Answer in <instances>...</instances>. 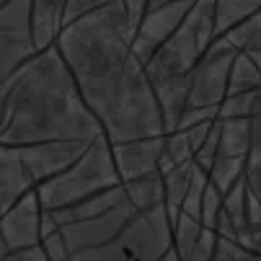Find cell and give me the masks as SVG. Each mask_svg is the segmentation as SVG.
<instances>
[{
	"mask_svg": "<svg viewBox=\"0 0 261 261\" xmlns=\"http://www.w3.org/2000/svg\"><path fill=\"white\" fill-rule=\"evenodd\" d=\"M194 166H197V161H189V163L173 166L171 171L163 173L166 176V210H168L173 222L178 220L184 199L189 194V186H192V178H194Z\"/></svg>",
	"mask_w": 261,
	"mask_h": 261,
	"instance_id": "19",
	"label": "cell"
},
{
	"mask_svg": "<svg viewBox=\"0 0 261 261\" xmlns=\"http://www.w3.org/2000/svg\"><path fill=\"white\" fill-rule=\"evenodd\" d=\"M163 140L161 137H142V140H129V142H117L111 145V153H114V163L117 171L122 176V184L145 173L161 171V155H163Z\"/></svg>",
	"mask_w": 261,
	"mask_h": 261,
	"instance_id": "11",
	"label": "cell"
},
{
	"mask_svg": "<svg viewBox=\"0 0 261 261\" xmlns=\"http://www.w3.org/2000/svg\"><path fill=\"white\" fill-rule=\"evenodd\" d=\"M161 261H181V256L176 253V248H171V251H168V253H166Z\"/></svg>",
	"mask_w": 261,
	"mask_h": 261,
	"instance_id": "34",
	"label": "cell"
},
{
	"mask_svg": "<svg viewBox=\"0 0 261 261\" xmlns=\"http://www.w3.org/2000/svg\"><path fill=\"white\" fill-rule=\"evenodd\" d=\"M225 39L238 49V52H258L261 49V11L233 26L228 34H222Z\"/></svg>",
	"mask_w": 261,
	"mask_h": 261,
	"instance_id": "23",
	"label": "cell"
},
{
	"mask_svg": "<svg viewBox=\"0 0 261 261\" xmlns=\"http://www.w3.org/2000/svg\"><path fill=\"white\" fill-rule=\"evenodd\" d=\"M119 184H122V176L114 163L111 142L106 135H101L91 142V147L70 168H65L62 173L42 184H36V194H39L42 207L52 212V210H62L75 202H83Z\"/></svg>",
	"mask_w": 261,
	"mask_h": 261,
	"instance_id": "3",
	"label": "cell"
},
{
	"mask_svg": "<svg viewBox=\"0 0 261 261\" xmlns=\"http://www.w3.org/2000/svg\"><path fill=\"white\" fill-rule=\"evenodd\" d=\"M161 111H163V122H166V135L176 132L181 124L184 111L189 109V88H192V75L181 72V75H166L161 81H153Z\"/></svg>",
	"mask_w": 261,
	"mask_h": 261,
	"instance_id": "14",
	"label": "cell"
},
{
	"mask_svg": "<svg viewBox=\"0 0 261 261\" xmlns=\"http://www.w3.org/2000/svg\"><path fill=\"white\" fill-rule=\"evenodd\" d=\"M194 3H197V0H173V3H163L158 8L147 11L145 18H142V23L135 31V39H132L135 55L142 62L150 60L158 52V47L184 23V18L189 16V11H192Z\"/></svg>",
	"mask_w": 261,
	"mask_h": 261,
	"instance_id": "8",
	"label": "cell"
},
{
	"mask_svg": "<svg viewBox=\"0 0 261 261\" xmlns=\"http://www.w3.org/2000/svg\"><path fill=\"white\" fill-rule=\"evenodd\" d=\"M246 207H248V184H246V173H243V178H238L230 189L222 194V212L233 220L236 230L241 225H246Z\"/></svg>",
	"mask_w": 261,
	"mask_h": 261,
	"instance_id": "27",
	"label": "cell"
},
{
	"mask_svg": "<svg viewBox=\"0 0 261 261\" xmlns=\"http://www.w3.org/2000/svg\"><path fill=\"white\" fill-rule=\"evenodd\" d=\"M3 261H52V258H49V253L44 251L42 243H36V246H29V248L11 251Z\"/></svg>",
	"mask_w": 261,
	"mask_h": 261,
	"instance_id": "32",
	"label": "cell"
},
{
	"mask_svg": "<svg viewBox=\"0 0 261 261\" xmlns=\"http://www.w3.org/2000/svg\"><path fill=\"white\" fill-rule=\"evenodd\" d=\"M119 241L135 256V261H161L173 248V220L166 204L135 212L122 228Z\"/></svg>",
	"mask_w": 261,
	"mask_h": 261,
	"instance_id": "6",
	"label": "cell"
},
{
	"mask_svg": "<svg viewBox=\"0 0 261 261\" xmlns=\"http://www.w3.org/2000/svg\"><path fill=\"white\" fill-rule=\"evenodd\" d=\"M246 184L248 192L261 202V145H251L246 158Z\"/></svg>",
	"mask_w": 261,
	"mask_h": 261,
	"instance_id": "29",
	"label": "cell"
},
{
	"mask_svg": "<svg viewBox=\"0 0 261 261\" xmlns=\"http://www.w3.org/2000/svg\"><path fill=\"white\" fill-rule=\"evenodd\" d=\"M122 3H124V8H127V16H129L132 26L137 29V26L142 23L147 8H150V0H122Z\"/></svg>",
	"mask_w": 261,
	"mask_h": 261,
	"instance_id": "33",
	"label": "cell"
},
{
	"mask_svg": "<svg viewBox=\"0 0 261 261\" xmlns=\"http://www.w3.org/2000/svg\"><path fill=\"white\" fill-rule=\"evenodd\" d=\"M135 31L114 0L62 26L55 42L111 145L166 135L153 81L132 49Z\"/></svg>",
	"mask_w": 261,
	"mask_h": 261,
	"instance_id": "1",
	"label": "cell"
},
{
	"mask_svg": "<svg viewBox=\"0 0 261 261\" xmlns=\"http://www.w3.org/2000/svg\"><path fill=\"white\" fill-rule=\"evenodd\" d=\"M34 178L26 168L21 147L0 142V215L8 212L26 192L34 189Z\"/></svg>",
	"mask_w": 261,
	"mask_h": 261,
	"instance_id": "12",
	"label": "cell"
},
{
	"mask_svg": "<svg viewBox=\"0 0 261 261\" xmlns=\"http://www.w3.org/2000/svg\"><path fill=\"white\" fill-rule=\"evenodd\" d=\"M36 55V44L31 34H18V31H6L0 29V122H3L6 111V96L11 88V78L16 75V70Z\"/></svg>",
	"mask_w": 261,
	"mask_h": 261,
	"instance_id": "13",
	"label": "cell"
},
{
	"mask_svg": "<svg viewBox=\"0 0 261 261\" xmlns=\"http://www.w3.org/2000/svg\"><path fill=\"white\" fill-rule=\"evenodd\" d=\"M3 3H6V0H0V6H3Z\"/></svg>",
	"mask_w": 261,
	"mask_h": 261,
	"instance_id": "36",
	"label": "cell"
},
{
	"mask_svg": "<svg viewBox=\"0 0 261 261\" xmlns=\"http://www.w3.org/2000/svg\"><path fill=\"white\" fill-rule=\"evenodd\" d=\"M127 202V192H124V184L119 186H111V189L106 192H98L83 202H75V204H70V207H62V210H52V220L57 222V225H67V222H75V220H86V217H96V215H103L109 212L111 207H117ZM47 212V210H44Z\"/></svg>",
	"mask_w": 261,
	"mask_h": 261,
	"instance_id": "16",
	"label": "cell"
},
{
	"mask_svg": "<svg viewBox=\"0 0 261 261\" xmlns=\"http://www.w3.org/2000/svg\"><path fill=\"white\" fill-rule=\"evenodd\" d=\"M217 253V230H210L204 228L199 241L194 243V248L189 251V256L181 258V261H212Z\"/></svg>",
	"mask_w": 261,
	"mask_h": 261,
	"instance_id": "30",
	"label": "cell"
},
{
	"mask_svg": "<svg viewBox=\"0 0 261 261\" xmlns=\"http://www.w3.org/2000/svg\"><path fill=\"white\" fill-rule=\"evenodd\" d=\"M42 217H44V207L34 186L8 212L0 215V236L8 243V248L18 251V248L42 243Z\"/></svg>",
	"mask_w": 261,
	"mask_h": 261,
	"instance_id": "9",
	"label": "cell"
},
{
	"mask_svg": "<svg viewBox=\"0 0 261 261\" xmlns=\"http://www.w3.org/2000/svg\"><path fill=\"white\" fill-rule=\"evenodd\" d=\"M197 150L192 145V137L186 129H176V132H168L166 140H163V155H161V173L171 171L173 166H181V163H189L194 161Z\"/></svg>",
	"mask_w": 261,
	"mask_h": 261,
	"instance_id": "21",
	"label": "cell"
},
{
	"mask_svg": "<svg viewBox=\"0 0 261 261\" xmlns=\"http://www.w3.org/2000/svg\"><path fill=\"white\" fill-rule=\"evenodd\" d=\"M261 11V0H215V34L222 36ZM215 36V39H217Z\"/></svg>",
	"mask_w": 261,
	"mask_h": 261,
	"instance_id": "20",
	"label": "cell"
},
{
	"mask_svg": "<svg viewBox=\"0 0 261 261\" xmlns=\"http://www.w3.org/2000/svg\"><path fill=\"white\" fill-rule=\"evenodd\" d=\"M163 3H173V0H150V8H158ZM150 8H147V11H150Z\"/></svg>",
	"mask_w": 261,
	"mask_h": 261,
	"instance_id": "35",
	"label": "cell"
},
{
	"mask_svg": "<svg viewBox=\"0 0 261 261\" xmlns=\"http://www.w3.org/2000/svg\"><path fill=\"white\" fill-rule=\"evenodd\" d=\"M243 173H246V158H241V155H220L217 153V158L210 168V181L225 194L238 178H243Z\"/></svg>",
	"mask_w": 261,
	"mask_h": 261,
	"instance_id": "24",
	"label": "cell"
},
{
	"mask_svg": "<svg viewBox=\"0 0 261 261\" xmlns=\"http://www.w3.org/2000/svg\"><path fill=\"white\" fill-rule=\"evenodd\" d=\"M65 261H135V256L124 248V243L117 236L114 241H109V243H101V246H93V248H83V251L70 253Z\"/></svg>",
	"mask_w": 261,
	"mask_h": 261,
	"instance_id": "26",
	"label": "cell"
},
{
	"mask_svg": "<svg viewBox=\"0 0 261 261\" xmlns=\"http://www.w3.org/2000/svg\"><path fill=\"white\" fill-rule=\"evenodd\" d=\"M251 142H253L251 117L220 119V150H217L220 155H241V158H248Z\"/></svg>",
	"mask_w": 261,
	"mask_h": 261,
	"instance_id": "18",
	"label": "cell"
},
{
	"mask_svg": "<svg viewBox=\"0 0 261 261\" xmlns=\"http://www.w3.org/2000/svg\"><path fill=\"white\" fill-rule=\"evenodd\" d=\"M220 212H222V192L210 181L207 192H204V199H202V225L210 228V230H217Z\"/></svg>",
	"mask_w": 261,
	"mask_h": 261,
	"instance_id": "28",
	"label": "cell"
},
{
	"mask_svg": "<svg viewBox=\"0 0 261 261\" xmlns=\"http://www.w3.org/2000/svg\"><path fill=\"white\" fill-rule=\"evenodd\" d=\"M256 88H261V67L256 65L251 55L238 52L230 67L228 93H243V91H256Z\"/></svg>",
	"mask_w": 261,
	"mask_h": 261,
	"instance_id": "22",
	"label": "cell"
},
{
	"mask_svg": "<svg viewBox=\"0 0 261 261\" xmlns=\"http://www.w3.org/2000/svg\"><path fill=\"white\" fill-rule=\"evenodd\" d=\"M91 142L86 140H52V142H36V145H23L21 155L26 161V168L34 178V184H42L65 168H70L86 150Z\"/></svg>",
	"mask_w": 261,
	"mask_h": 261,
	"instance_id": "10",
	"label": "cell"
},
{
	"mask_svg": "<svg viewBox=\"0 0 261 261\" xmlns=\"http://www.w3.org/2000/svg\"><path fill=\"white\" fill-rule=\"evenodd\" d=\"M124 192L137 212L153 210L158 204H166V176L161 171H153V173L129 178L124 181Z\"/></svg>",
	"mask_w": 261,
	"mask_h": 261,
	"instance_id": "17",
	"label": "cell"
},
{
	"mask_svg": "<svg viewBox=\"0 0 261 261\" xmlns=\"http://www.w3.org/2000/svg\"><path fill=\"white\" fill-rule=\"evenodd\" d=\"M204 225H202V220L192 217L189 212H181L178 220L173 222V248L181 258L189 256V251L194 248V243L199 241Z\"/></svg>",
	"mask_w": 261,
	"mask_h": 261,
	"instance_id": "25",
	"label": "cell"
},
{
	"mask_svg": "<svg viewBox=\"0 0 261 261\" xmlns=\"http://www.w3.org/2000/svg\"><path fill=\"white\" fill-rule=\"evenodd\" d=\"M135 212H137L135 204L127 199V202H122L117 207H111L103 215L67 222V225L60 228L62 241H65V246H67L70 253L83 251V248H93V246H101V243H109V241H114L122 233V228L129 222V217Z\"/></svg>",
	"mask_w": 261,
	"mask_h": 261,
	"instance_id": "7",
	"label": "cell"
},
{
	"mask_svg": "<svg viewBox=\"0 0 261 261\" xmlns=\"http://www.w3.org/2000/svg\"><path fill=\"white\" fill-rule=\"evenodd\" d=\"M109 3H114V0H67V8H65V21H62V26L72 23L75 18H81V16H86V13H91V11L101 8V6H109Z\"/></svg>",
	"mask_w": 261,
	"mask_h": 261,
	"instance_id": "31",
	"label": "cell"
},
{
	"mask_svg": "<svg viewBox=\"0 0 261 261\" xmlns=\"http://www.w3.org/2000/svg\"><path fill=\"white\" fill-rule=\"evenodd\" d=\"M258 253H261V246H258Z\"/></svg>",
	"mask_w": 261,
	"mask_h": 261,
	"instance_id": "37",
	"label": "cell"
},
{
	"mask_svg": "<svg viewBox=\"0 0 261 261\" xmlns=\"http://www.w3.org/2000/svg\"><path fill=\"white\" fill-rule=\"evenodd\" d=\"M215 0H197L184 23L158 47V52L145 62L150 81H161L166 75L192 72L202 55L215 42Z\"/></svg>",
	"mask_w": 261,
	"mask_h": 261,
	"instance_id": "4",
	"label": "cell"
},
{
	"mask_svg": "<svg viewBox=\"0 0 261 261\" xmlns=\"http://www.w3.org/2000/svg\"><path fill=\"white\" fill-rule=\"evenodd\" d=\"M65 8H67V0H34L31 36H34L36 52H42L57 42L65 21Z\"/></svg>",
	"mask_w": 261,
	"mask_h": 261,
	"instance_id": "15",
	"label": "cell"
},
{
	"mask_svg": "<svg viewBox=\"0 0 261 261\" xmlns=\"http://www.w3.org/2000/svg\"><path fill=\"white\" fill-rule=\"evenodd\" d=\"M238 49L225 39L217 36L210 44V49L202 55V60L194 65L192 88H189V106H220L228 96L230 83V67Z\"/></svg>",
	"mask_w": 261,
	"mask_h": 261,
	"instance_id": "5",
	"label": "cell"
},
{
	"mask_svg": "<svg viewBox=\"0 0 261 261\" xmlns=\"http://www.w3.org/2000/svg\"><path fill=\"white\" fill-rule=\"evenodd\" d=\"M103 135L57 44L31 55L11 78L0 142L23 147L52 140H86Z\"/></svg>",
	"mask_w": 261,
	"mask_h": 261,
	"instance_id": "2",
	"label": "cell"
}]
</instances>
